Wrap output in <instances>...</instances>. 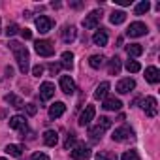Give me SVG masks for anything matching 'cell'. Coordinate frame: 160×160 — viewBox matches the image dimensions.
<instances>
[{
    "label": "cell",
    "instance_id": "6da1fadb",
    "mask_svg": "<svg viewBox=\"0 0 160 160\" xmlns=\"http://www.w3.org/2000/svg\"><path fill=\"white\" fill-rule=\"evenodd\" d=\"M10 49L15 55V60H17V66H19L21 73H27L30 70V62H28L30 60V55H28V49L23 43H19V42H10Z\"/></svg>",
    "mask_w": 160,
    "mask_h": 160
},
{
    "label": "cell",
    "instance_id": "7a4b0ae2",
    "mask_svg": "<svg viewBox=\"0 0 160 160\" xmlns=\"http://www.w3.org/2000/svg\"><path fill=\"white\" fill-rule=\"evenodd\" d=\"M109 126H111V121H109L108 117H100L98 124H96L94 128L89 130V138H91V141H100V139H102V134H104Z\"/></svg>",
    "mask_w": 160,
    "mask_h": 160
},
{
    "label": "cell",
    "instance_id": "3957f363",
    "mask_svg": "<svg viewBox=\"0 0 160 160\" xmlns=\"http://www.w3.org/2000/svg\"><path fill=\"white\" fill-rule=\"evenodd\" d=\"M34 49L40 57H53L55 55V45L49 40H38L34 43Z\"/></svg>",
    "mask_w": 160,
    "mask_h": 160
},
{
    "label": "cell",
    "instance_id": "277c9868",
    "mask_svg": "<svg viewBox=\"0 0 160 160\" xmlns=\"http://www.w3.org/2000/svg\"><path fill=\"white\" fill-rule=\"evenodd\" d=\"M70 151H72V158L73 160H89L91 158V149L85 143H75V147L70 149Z\"/></svg>",
    "mask_w": 160,
    "mask_h": 160
},
{
    "label": "cell",
    "instance_id": "5b68a950",
    "mask_svg": "<svg viewBox=\"0 0 160 160\" xmlns=\"http://www.w3.org/2000/svg\"><path fill=\"white\" fill-rule=\"evenodd\" d=\"M126 34H128L130 38L145 36V34H147V25H145V23H141V21H136V23H132V25L126 28Z\"/></svg>",
    "mask_w": 160,
    "mask_h": 160
},
{
    "label": "cell",
    "instance_id": "8992f818",
    "mask_svg": "<svg viewBox=\"0 0 160 160\" xmlns=\"http://www.w3.org/2000/svg\"><path fill=\"white\" fill-rule=\"evenodd\" d=\"M141 108H143V111H145L147 117H156V113H158V102H156L154 96H147L143 100V106Z\"/></svg>",
    "mask_w": 160,
    "mask_h": 160
},
{
    "label": "cell",
    "instance_id": "52a82bcc",
    "mask_svg": "<svg viewBox=\"0 0 160 160\" xmlns=\"http://www.w3.org/2000/svg\"><path fill=\"white\" fill-rule=\"evenodd\" d=\"M113 141H128V139H132L134 138V130L130 128V126H121V128H117L115 132H113Z\"/></svg>",
    "mask_w": 160,
    "mask_h": 160
},
{
    "label": "cell",
    "instance_id": "ba28073f",
    "mask_svg": "<svg viewBox=\"0 0 160 160\" xmlns=\"http://www.w3.org/2000/svg\"><path fill=\"white\" fill-rule=\"evenodd\" d=\"M100 21H102V12H100V10H94V12H91V13L83 19V27H85V28H96Z\"/></svg>",
    "mask_w": 160,
    "mask_h": 160
},
{
    "label": "cell",
    "instance_id": "9c48e42d",
    "mask_svg": "<svg viewBox=\"0 0 160 160\" xmlns=\"http://www.w3.org/2000/svg\"><path fill=\"white\" fill-rule=\"evenodd\" d=\"M34 25H36V28H38L42 34H47V32L53 28V21H51L47 15H40V17H36V19H34Z\"/></svg>",
    "mask_w": 160,
    "mask_h": 160
},
{
    "label": "cell",
    "instance_id": "30bf717a",
    "mask_svg": "<svg viewBox=\"0 0 160 160\" xmlns=\"http://www.w3.org/2000/svg\"><path fill=\"white\" fill-rule=\"evenodd\" d=\"M55 96V85L51 81H43L40 85V98L45 102V100H51Z\"/></svg>",
    "mask_w": 160,
    "mask_h": 160
},
{
    "label": "cell",
    "instance_id": "8fae6325",
    "mask_svg": "<svg viewBox=\"0 0 160 160\" xmlns=\"http://www.w3.org/2000/svg\"><path fill=\"white\" fill-rule=\"evenodd\" d=\"M134 87H136V81L132 77H126V79H121V81L117 83V92L119 94H128Z\"/></svg>",
    "mask_w": 160,
    "mask_h": 160
},
{
    "label": "cell",
    "instance_id": "7c38bea8",
    "mask_svg": "<svg viewBox=\"0 0 160 160\" xmlns=\"http://www.w3.org/2000/svg\"><path fill=\"white\" fill-rule=\"evenodd\" d=\"M94 115H96V108H94V106H87L85 111L79 115V124H81V126H87V124L94 119Z\"/></svg>",
    "mask_w": 160,
    "mask_h": 160
},
{
    "label": "cell",
    "instance_id": "4fadbf2b",
    "mask_svg": "<svg viewBox=\"0 0 160 160\" xmlns=\"http://www.w3.org/2000/svg\"><path fill=\"white\" fill-rule=\"evenodd\" d=\"M60 89L64 94H73L75 92V83H73V79L70 75H62L60 77Z\"/></svg>",
    "mask_w": 160,
    "mask_h": 160
},
{
    "label": "cell",
    "instance_id": "5bb4252c",
    "mask_svg": "<svg viewBox=\"0 0 160 160\" xmlns=\"http://www.w3.org/2000/svg\"><path fill=\"white\" fill-rule=\"evenodd\" d=\"M102 108H104V109H108V111H119V109L122 108V104H121V100H119V98H115V96H108V98H104Z\"/></svg>",
    "mask_w": 160,
    "mask_h": 160
},
{
    "label": "cell",
    "instance_id": "9a60e30c",
    "mask_svg": "<svg viewBox=\"0 0 160 160\" xmlns=\"http://www.w3.org/2000/svg\"><path fill=\"white\" fill-rule=\"evenodd\" d=\"M145 79H147L149 83L156 85V83L160 81V72H158V68H156V66H149V68H145Z\"/></svg>",
    "mask_w": 160,
    "mask_h": 160
},
{
    "label": "cell",
    "instance_id": "2e32d148",
    "mask_svg": "<svg viewBox=\"0 0 160 160\" xmlns=\"http://www.w3.org/2000/svg\"><path fill=\"white\" fill-rule=\"evenodd\" d=\"M10 128H13V130H27V119L23 117V115H13L12 119H10Z\"/></svg>",
    "mask_w": 160,
    "mask_h": 160
},
{
    "label": "cell",
    "instance_id": "e0dca14e",
    "mask_svg": "<svg viewBox=\"0 0 160 160\" xmlns=\"http://www.w3.org/2000/svg\"><path fill=\"white\" fill-rule=\"evenodd\" d=\"M75 36H77V30H75V27H72V25H70V27H64L62 32H60V38H62V42H66V43L73 42Z\"/></svg>",
    "mask_w": 160,
    "mask_h": 160
},
{
    "label": "cell",
    "instance_id": "ac0fdd59",
    "mask_svg": "<svg viewBox=\"0 0 160 160\" xmlns=\"http://www.w3.org/2000/svg\"><path fill=\"white\" fill-rule=\"evenodd\" d=\"M64 111H66V106H64L62 102H55V104L49 108V117H51V119H58V117L64 115Z\"/></svg>",
    "mask_w": 160,
    "mask_h": 160
},
{
    "label": "cell",
    "instance_id": "d6986e66",
    "mask_svg": "<svg viewBox=\"0 0 160 160\" xmlns=\"http://www.w3.org/2000/svg\"><path fill=\"white\" fill-rule=\"evenodd\" d=\"M43 143H45L47 147H55V145L58 143V134H57L55 130H45V132H43Z\"/></svg>",
    "mask_w": 160,
    "mask_h": 160
},
{
    "label": "cell",
    "instance_id": "ffe728a7",
    "mask_svg": "<svg viewBox=\"0 0 160 160\" xmlns=\"http://www.w3.org/2000/svg\"><path fill=\"white\" fill-rule=\"evenodd\" d=\"M92 42H94L96 45H108V30H106V28L96 30L94 36H92Z\"/></svg>",
    "mask_w": 160,
    "mask_h": 160
},
{
    "label": "cell",
    "instance_id": "44dd1931",
    "mask_svg": "<svg viewBox=\"0 0 160 160\" xmlns=\"http://www.w3.org/2000/svg\"><path fill=\"white\" fill-rule=\"evenodd\" d=\"M108 91H109V83H108V81H102V83L96 87V91H94V98H96V100H104V98L108 96Z\"/></svg>",
    "mask_w": 160,
    "mask_h": 160
},
{
    "label": "cell",
    "instance_id": "7402d4cb",
    "mask_svg": "<svg viewBox=\"0 0 160 160\" xmlns=\"http://www.w3.org/2000/svg\"><path fill=\"white\" fill-rule=\"evenodd\" d=\"M4 100L12 106V108H17V109H21V108H25V102L17 96V94H6L4 96Z\"/></svg>",
    "mask_w": 160,
    "mask_h": 160
},
{
    "label": "cell",
    "instance_id": "603a6c76",
    "mask_svg": "<svg viewBox=\"0 0 160 160\" xmlns=\"http://www.w3.org/2000/svg\"><path fill=\"white\" fill-rule=\"evenodd\" d=\"M121 68H122V62H121V58L119 57H113L111 60H109V73L111 75H119V72H121Z\"/></svg>",
    "mask_w": 160,
    "mask_h": 160
},
{
    "label": "cell",
    "instance_id": "cb8c5ba5",
    "mask_svg": "<svg viewBox=\"0 0 160 160\" xmlns=\"http://www.w3.org/2000/svg\"><path fill=\"white\" fill-rule=\"evenodd\" d=\"M109 21H111L113 25H122V23L126 21V13L121 12V10H119V12H113V13L109 15Z\"/></svg>",
    "mask_w": 160,
    "mask_h": 160
},
{
    "label": "cell",
    "instance_id": "d4e9b609",
    "mask_svg": "<svg viewBox=\"0 0 160 160\" xmlns=\"http://www.w3.org/2000/svg\"><path fill=\"white\" fill-rule=\"evenodd\" d=\"M60 66H64L66 70H72V66H73V53L64 51V53H62V62H60Z\"/></svg>",
    "mask_w": 160,
    "mask_h": 160
},
{
    "label": "cell",
    "instance_id": "484cf974",
    "mask_svg": "<svg viewBox=\"0 0 160 160\" xmlns=\"http://www.w3.org/2000/svg\"><path fill=\"white\" fill-rule=\"evenodd\" d=\"M151 10V4H149V0H141V2L134 8V13L136 15H143V13H147Z\"/></svg>",
    "mask_w": 160,
    "mask_h": 160
},
{
    "label": "cell",
    "instance_id": "4316f807",
    "mask_svg": "<svg viewBox=\"0 0 160 160\" xmlns=\"http://www.w3.org/2000/svg\"><path fill=\"white\" fill-rule=\"evenodd\" d=\"M126 53H128L130 57H139V55L143 53V47H141L139 43H130V45H126Z\"/></svg>",
    "mask_w": 160,
    "mask_h": 160
},
{
    "label": "cell",
    "instance_id": "83f0119b",
    "mask_svg": "<svg viewBox=\"0 0 160 160\" xmlns=\"http://www.w3.org/2000/svg\"><path fill=\"white\" fill-rule=\"evenodd\" d=\"M96 160H119V156L115 152H111V151H98Z\"/></svg>",
    "mask_w": 160,
    "mask_h": 160
},
{
    "label": "cell",
    "instance_id": "f1b7e54d",
    "mask_svg": "<svg viewBox=\"0 0 160 160\" xmlns=\"http://www.w3.org/2000/svg\"><path fill=\"white\" fill-rule=\"evenodd\" d=\"M23 151H25V147H23V145H13V143H12V145H8V147H6V152H8V154H12V156H21V154H23Z\"/></svg>",
    "mask_w": 160,
    "mask_h": 160
},
{
    "label": "cell",
    "instance_id": "f546056e",
    "mask_svg": "<svg viewBox=\"0 0 160 160\" xmlns=\"http://www.w3.org/2000/svg\"><path fill=\"white\" fill-rule=\"evenodd\" d=\"M104 55H92L91 58H89V64H91V68H100L102 64H104Z\"/></svg>",
    "mask_w": 160,
    "mask_h": 160
},
{
    "label": "cell",
    "instance_id": "4dcf8cb0",
    "mask_svg": "<svg viewBox=\"0 0 160 160\" xmlns=\"http://www.w3.org/2000/svg\"><path fill=\"white\" fill-rule=\"evenodd\" d=\"M126 70L132 72V73H138V72L141 70V64H139L138 60H132V58H130V60H126Z\"/></svg>",
    "mask_w": 160,
    "mask_h": 160
},
{
    "label": "cell",
    "instance_id": "1f68e13d",
    "mask_svg": "<svg viewBox=\"0 0 160 160\" xmlns=\"http://www.w3.org/2000/svg\"><path fill=\"white\" fill-rule=\"evenodd\" d=\"M121 160H139V154H138V151H126L121 156Z\"/></svg>",
    "mask_w": 160,
    "mask_h": 160
},
{
    "label": "cell",
    "instance_id": "d6a6232c",
    "mask_svg": "<svg viewBox=\"0 0 160 160\" xmlns=\"http://www.w3.org/2000/svg\"><path fill=\"white\" fill-rule=\"evenodd\" d=\"M17 32H19V27H17L15 23H10V25L6 27V36H8V38H10V36H15Z\"/></svg>",
    "mask_w": 160,
    "mask_h": 160
},
{
    "label": "cell",
    "instance_id": "836d02e7",
    "mask_svg": "<svg viewBox=\"0 0 160 160\" xmlns=\"http://www.w3.org/2000/svg\"><path fill=\"white\" fill-rule=\"evenodd\" d=\"M72 145H75V134H68V138L64 141V149H70Z\"/></svg>",
    "mask_w": 160,
    "mask_h": 160
},
{
    "label": "cell",
    "instance_id": "e575fe53",
    "mask_svg": "<svg viewBox=\"0 0 160 160\" xmlns=\"http://www.w3.org/2000/svg\"><path fill=\"white\" fill-rule=\"evenodd\" d=\"M25 108H27V113H28L30 117H34V115H36V111H38V108H36V104H27Z\"/></svg>",
    "mask_w": 160,
    "mask_h": 160
},
{
    "label": "cell",
    "instance_id": "d590c367",
    "mask_svg": "<svg viewBox=\"0 0 160 160\" xmlns=\"http://www.w3.org/2000/svg\"><path fill=\"white\" fill-rule=\"evenodd\" d=\"M30 160H49V156H47L45 152H34V154L30 156Z\"/></svg>",
    "mask_w": 160,
    "mask_h": 160
},
{
    "label": "cell",
    "instance_id": "8d00e7d4",
    "mask_svg": "<svg viewBox=\"0 0 160 160\" xmlns=\"http://www.w3.org/2000/svg\"><path fill=\"white\" fill-rule=\"evenodd\" d=\"M42 73H43V66H42V64H38V66H34V68H32V75L40 77Z\"/></svg>",
    "mask_w": 160,
    "mask_h": 160
},
{
    "label": "cell",
    "instance_id": "74e56055",
    "mask_svg": "<svg viewBox=\"0 0 160 160\" xmlns=\"http://www.w3.org/2000/svg\"><path fill=\"white\" fill-rule=\"evenodd\" d=\"M21 36H23L25 40H30V38H32V32H30L28 28H23V30H21Z\"/></svg>",
    "mask_w": 160,
    "mask_h": 160
},
{
    "label": "cell",
    "instance_id": "f35d334b",
    "mask_svg": "<svg viewBox=\"0 0 160 160\" xmlns=\"http://www.w3.org/2000/svg\"><path fill=\"white\" fill-rule=\"evenodd\" d=\"M49 70H51V73L55 75V73L60 70V64H49Z\"/></svg>",
    "mask_w": 160,
    "mask_h": 160
},
{
    "label": "cell",
    "instance_id": "ab89813d",
    "mask_svg": "<svg viewBox=\"0 0 160 160\" xmlns=\"http://www.w3.org/2000/svg\"><path fill=\"white\" fill-rule=\"evenodd\" d=\"M115 4H119V6H130L132 0H115Z\"/></svg>",
    "mask_w": 160,
    "mask_h": 160
},
{
    "label": "cell",
    "instance_id": "60d3db41",
    "mask_svg": "<svg viewBox=\"0 0 160 160\" xmlns=\"http://www.w3.org/2000/svg\"><path fill=\"white\" fill-rule=\"evenodd\" d=\"M70 6H72V8H81L83 2H70Z\"/></svg>",
    "mask_w": 160,
    "mask_h": 160
},
{
    "label": "cell",
    "instance_id": "b9f144b4",
    "mask_svg": "<svg viewBox=\"0 0 160 160\" xmlns=\"http://www.w3.org/2000/svg\"><path fill=\"white\" fill-rule=\"evenodd\" d=\"M0 160H6V158H0Z\"/></svg>",
    "mask_w": 160,
    "mask_h": 160
}]
</instances>
